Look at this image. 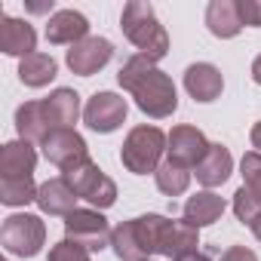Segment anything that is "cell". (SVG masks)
I'll return each instance as SVG.
<instances>
[{
	"label": "cell",
	"instance_id": "1",
	"mask_svg": "<svg viewBox=\"0 0 261 261\" xmlns=\"http://www.w3.org/2000/svg\"><path fill=\"white\" fill-rule=\"evenodd\" d=\"M120 86L136 98L139 111L154 117V120H163V117H172L175 108H178V92H175V83L166 71L157 68V62L145 59V56H133L126 59L120 74H117Z\"/></svg>",
	"mask_w": 261,
	"mask_h": 261
},
{
	"label": "cell",
	"instance_id": "2",
	"mask_svg": "<svg viewBox=\"0 0 261 261\" xmlns=\"http://www.w3.org/2000/svg\"><path fill=\"white\" fill-rule=\"evenodd\" d=\"M169 224L172 221L166 215H139V218L120 221L111 237L114 255L120 261H148L151 255H160Z\"/></svg>",
	"mask_w": 261,
	"mask_h": 261
},
{
	"label": "cell",
	"instance_id": "3",
	"mask_svg": "<svg viewBox=\"0 0 261 261\" xmlns=\"http://www.w3.org/2000/svg\"><path fill=\"white\" fill-rule=\"evenodd\" d=\"M120 28L126 34V40L139 49V56H145L151 62H160V59L169 56V34L160 25L154 7L145 4V0H129L123 7Z\"/></svg>",
	"mask_w": 261,
	"mask_h": 261
},
{
	"label": "cell",
	"instance_id": "4",
	"mask_svg": "<svg viewBox=\"0 0 261 261\" xmlns=\"http://www.w3.org/2000/svg\"><path fill=\"white\" fill-rule=\"evenodd\" d=\"M169 145V136H163V129L157 126H133L129 129V136L120 148V163L136 172V175H148V172H157L160 169V157Z\"/></svg>",
	"mask_w": 261,
	"mask_h": 261
},
{
	"label": "cell",
	"instance_id": "5",
	"mask_svg": "<svg viewBox=\"0 0 261 261\" xmlns=\"http://www.w3.org/2000/svg\"><path fill=\"white\" fill-rule=\"evenodd\" d=\"M0 243H4L7 252H13L19 258H34L46 243V224L28 212L10 215V218H4V227H0Z\"/></svg>",
	"mask_w": 261,
	"mask_h": 261
},
{
	"label": "cell",
	"instance_id": "6",
	"mask_svg": "<svg viewBox=\"0 0 261 261\" xmlns=\"http://www.w3.org/2000/svg\"><path fill=\"white\" fill-rule=\"evenodd\" d=\"M111 237H114V230L108 227V218L101 212H95V209H74L65 218V240L83 246L89 255L108 249Z\"/></svg>",
	"mask_w": 261,
	"mask_h": 261
},
{
	"label": "cell",
	"instance_id": "7",
	"mask_svg": "<svg viewBox=\"0 0 261 261\" xmlns=\"http://www.w3.org/2000/svg\"><path fill=\"white\" fill-rule=\"evenodd\" d=\"M62 178L77 191L80 200L92 203L95 209H111L117 203V185L92 160L83 163V166H77V169H71V172H62Z\"/></svg>",
	"mask_w": 261,
	"mask_h": 261
},
{
	"label": "cell",
	"instance_id": "8",
	"mask_svg": "<svg viewBox=\"0 0 261 261\" xmlns=\"http://www.w3.org/2000/svg\"><path fill=\"white\" fill-rule=\"evenodd\" d=\"M43 157L59 166L62 172H71L83 163H89V148L77 129H56V133L43 142Z\"/></svg>",
	"mask_w": 261,
	"mask_h": 261
},
{
	"label": "cell",
	"instance_id": "9",
	"mask_svg": "<svg viewBox=\"0 0 261 261\" xmlns=\"http://www.w3.org/2000/svg\"><path fill=\"white\" fill-rule=\"evenodd\" d=\"M209 151V142L206 136L200 133L197 126H172V133H169V145H166V154H169V163L181 166V169H197L203 163Z\"/></svg>",
	"mask_w": 261,
	"mask_h": 261
},
{
	"label": "cell",
	"instance_id": "10",
	"mask_svg": "<svg viewBox=\"0 0 261 261\" xmlns=\"http://www.w3.org/2000/svg\"><path fill=\"white\" fill-rule=\"evenodd\" d=\"M126 111H129L126 98H120L117 92H95L86 101V108H83V120H86V126L92 129V133L108 136V133H114V129L123 126Z\"/></svg>",
	"mask_w": 261,
	"mask_h": 261
},
{
	"label": "cell",
	"instance_id": "11",
	"mask_svg": "<svg viewBox=\"0 0 261 261\" xmlns=\"http://www.w3.org/2000/svg\"><path fill=\"white\" fill-rule=\"evenodd\" d=\"M114 59V43L108 37H86L80 43H74L65 56L68 68L77 74V77H92L98 74L108 62Z\"/></svg>",
	"mask_w": 261,
	"mask_h": 261
},
{
	"label": "cell",
	"instance_id": "12",
	"mask_svg": "<svg viewBox=\"0 0 261 261\" xmlns=\"http://www.w3.org/2000/svg\"><path fill=\"white\" fill-rule=\"evenodd\" d=\"M185 89L191 92L194 101L209 105V101H215V98L221 95L224 77H221V71H218L215 65H209V62H194V65H188V71H185Z\"/></svg>",
	"mask_w": 261,
	"mask_h": 261
},
{
	"label": "cell",
	"instance_id": "13",
	"mask_svg": "<svg viewBox=\"0 0 261 261\" xmlns=\"http://www.w3.org/2000/svg\"><path fill=\"white\" fill-rule=\"evenodd\" d=\"M86 37H89V22L77 10H59L46 22V40L56 43V46H65V43L74 46V43H80Z\"/></svg>",
	"mask_w": 261,
	"mask_h": 261
},
{
	"label": "cell",
	"instance_id": "14",
	"mask_svg": "<svg viewBox=\"0 0 261 261\" xmlns=\"http://www.w3.org/2000/svg\"><path fill=\"white\" fill-rule=\"evenodd\" d=\"M34 166H37V151L25 139L7 142L0 151V178H34Z\"/></svg>",
	"mask_w": 261,
	"mask_h": 261
},
{
	"label": "cell",
	"instance_id": "15",
	"mask_svg": "<svg viewBox=\"0 0 261 261\" xmlns=\"http://www.w3.org/2000/svg\"><path fill=\"white\" fill-rule=\"evenodd\" d=\"M37 31L25 22V19H13V16H4L0 19V49L7 56H31L37 53Z\"/></svg>",
	"mask_w": 261,
	"mask_h": 261
},
{
	"label": "cell",
	"instance_id": "16",
	"mask_svg": "<svg viewBox=\"0 0 261 261\" xmlns=\"http://www.w3.org/2000/svg\"><path fill=\"white\" fill-rule=\"evenodd\" d=\"M16 129H19V136L25 139V142H46L49 136H53V123H49V117H46V105H43V98L40 101H25V105H19V111H16Z\"/></svg>",
	"mask_w": 261,
	"mask_h": 261
},
{
	"label": "cell",
	"instance_id": "17",
	"mask_svg": "<svg viewBox=\"0 0 261 261\" xmlns=\"http://www.w3.org/2000/svg\"><path fill=\"white\" fill-rule=\"evenodd\" d=\"M77 191L65 181V178H49V181H43L40 185V191H37V206H40V212H46V215H71L74 209H77Z\"/></svg>",
	"mask_w": 261,
	"mask_h": 261
},
{
	"label": "cell",
	"instance_id": "18",
	"mask_svg": "<svg viewBox=\"0 0 261 261\" xmlns=\"http://www.w3.org/2000/svg\"><path fill=\"white\" fill-rule=\"evenodd\" d=\"M230 172H233V157H230V151H227L221 142L209 145L203 163L197 166V181H200L203 188H218V185H224V181L230 178Z\"/></svg>",
	"mask_w": 261,
	"mask_h": 261
},
{
	"label": "cell",
	"instance_id": "19",
	"mask_svg": "<svg viewBox=\"0 0 261 261\" xmlns=\"http://www.w3.org/2000/svg\"><path fill=\"white\" fill-rule=\"evenodd\" d=\"M206 28L221 37V40H230L243 31V19H240V7L237 0H212L206 7Z\"/></svg>",
	"mask_w": 261,
	"mask_h": 261
},
{
	"label": "cell",
	"instance_id": "20",
	"mask_svg": "<svg viewBox=\"0 0 261 261\" xmlns=\"http://www.w3.org/2000/svg\"><path fill=\"white\" fill-rule=\"evenodd\" d=\"M46 105V117L53 123V133L56 129H74L77 117H80V95L74 89H56L49 92V98H43Z\"/></svg>",
	"mask_w": 261,
	"mask_h": 261
},
{
	"label": "cell",
	"instance_id": "21",
	"mask_svg": "<svg viewBox=\"0 0 261 261\" xmlns=\"http://www.w3.org/2000/svg\"><path fill=\"white\" fill-rule=\"evenodd\" d=\"M185 221L191 224V227H209V224H215L221 215H224V200L218 197V194H212V191H200V194H194L188 203H185Z\"/></svg>",
	"mask_w": 261,
	"mask_h": 261
},
{
	"label": "cell",
	"instance_id": "22",
	"mask_svg": "<svg viewBox=\"0 0 261 261\" xmlns=\"http://www.w3.org/2000/svg\"><path fill=\"white\" fill-rule=\"evenodd\" d=\"M197 246H200V230L191 227V224L181 218V221H172V224H169L166 243H163V252H160V255L178 261V258H185V255H191V252H200Z\"/></svg>",
	"mask_w": 261,
	"mask_h": 261
},
{
	"label": "cell",
	"instance_id": "23",
	"mask_svg": "<svg viewBox=\"0 0 261 261\" xmlns=\"http://www.w3.org/2000/svg\"><path fill=\"white\" fill-rule=\"evenodd\" d=\"M56 74H59V65H56V59L46 56V53H31V56H25V59L19 62V80H22L25 86H31V89L46 86Z\"/></svg>",
	"mask_w": 261,
	"mask_h": 261
},
{
	"label": "cell",
	"instance_id": "24",
	"mask_svg": "<svg viewBox=\"0 0 261 261\" xmlns=\"http://www.w3.org/2000/svg\"><path fill=\"white\" fill-rule=\"evenodd\" d=\"M37 185L34 178H0V203L4 206H25L37 203Z\"/></svg>",
	"mask_w": 261,
	"mask_h": 261
},
{
	"label": "cell",
	"instance_id": "25",
	"mask_svg": "<svg viewBox=\"0 0 261 261\" xmlns=\"http://www.w3.org/2000/svg\"><path fill=\"white\" fill-rule=\"evenodd\" d=\"M154 178H157L160 194L178 197V194H185L188 185H191V169H181V166H175V163L166 160V163H160V169L154 172Z\"/></svg>",
	"mask_w": 261,
	"mask_h": 261
},
{
	"label": "cell",
	"instance_id": "26",
	"mask_svg": "<svg viewBox=\"0 0 261 261\" xmlns=\"http://www.w3.org/2000/svg\"><path fill=\"white\" fill-rule=\"evenodd\" d=\"M240 169H243V188L252 191V194L261 200V154H258V151L243 154Z\"/></svg>",
	"mask_w": 261,
	"mask_h": 261
},
{
	"label": "cell",
	"instance_id": "27",
	"mask_svg": "<svg viewBox=\"0 0 261 261\" xmlns=\"http://www.w3.org/2000/svg\"><path fill=\"white\" fill-rule=\"evenodd\" d=\"M261 212V200L252 194V191H246V188H240L237 194H233V215L243 221V224H252L255 221V215Z\"/></svg>",
	"mask_w": 261,
	"mask_h": 261
},
{
	"label": "cell",
	"instance_id": "28",
	"mask_svg": "<svg viewBox=\"0 0 261 261\" xmlns=\"http://www.w3.org/2000/svg\"><path fill=\"white\" fill-rule=\"evenodd\" d=\"M49 261H92V258H89V252L83 246H77L71 240H62V243H56L49 249Z\"/></svg>",
	"mask_w": 261,
	"mask_h": 261
},
{
	"label": "cell",
	"instance_id": "29",
	"mask_svg": "<svg viewBox=\"0 0 261 261\" xmlns=\"http://www.w3.org/2000/svg\"><path fill=\"white\" fill-rule=\"evenodd\" d=\"M237 7L246 28H261V0H237Z\"/></svg>",
	"mask_w": 261,
	"mask_h": 261
},
{
	"label": "cell",
	"instance_id": "30",
	"mask_svg": "<svg viewBox=\"0 0 261 261\" xmlns=\"http://www.w3.org/2000/svg\"><path fill=\"white\" fill-rule=\"evenodd\" d=\"M221 261H258V255L246 246H230L221 252Z\"/></svg>",
	"mask_w": 261,
	"mask_h": 261
},
{
	"label": "cell",
	"instance_id": "31",
	"mask_svg": "<svg viewBox=\"0 0 261 261\" xmlns=\"http://www.w3.org/2000/svg\"><path fill=\"white\" fill-rule=\"evenodd\" d=\"M249 139H252V148H258V154H261V123L252 126V136Z\"/></svg>",
	"mask_w": 261,
	"mask_h": 261
},
{
	"label": "cell",
	"instance_id": "32",
	"mask_svg": "<svg viewBox=\"0 0 261 261\" xmlns=\"http://www.w3.org/2000/svg\"><path fill=\"white\" fill-rule=\"evenodd\" d=\"M252 80L261 86V56H255V62H252Z\"/></svg>",
	"mask_w": 261,
	"mask_h": 261
},
{
	"label": "cell",
	"instance_id": "33",
	"mask_svg": "<svg viewBox=\"0 0 261 261\" xmlns=\"http://www.w3.org/2000/svg\"><path fill=\"white\" fill-rule=\"evenodd\" d=\"M178 261H212L206 252H191V255H185V258H178Z\"/></svg>",
	"mask_w": 261,
	"mask_h": 261
},
{
	"label": "cell",
	"instance_id": "34",
	"mask_svg": "<svg viewBox=\"0 0 261 261\" xmlns=\"http://www.w3.org/2000/svg\"><path fill=\"white\" fill-rule=\"evenodd\" d=\"M249 227H252V233H255V240H258V243H261V212H258V215H255V221H252V224H249Z\"/></svg>",
	"mask_w": 261,
	"mask_h": 261
},
{
	"label": "cell",
	"instance_id": "35",
	"mask_svg": "<svg viewBox=\"0 0 261 261\" xmlns=\"http://www.w3.org/2000/svg\"><path fill=\"white\" fill-rule=\"evenodd\" d=\"M28 10H31V13H46V10H53V4H31Z\"/></svg>",
	"mask_w": 261,
	"mask_h": 261
},
{
	"label": "cell",
	"instance_id": "36",
	"mask_svg": "<svg viewBox=\"0 0 261 261\" xmlns=\"http://www.w3.org/2000/svg\"><path fill=\"white\" fill-rule=\"evenodd\" d=\"M148 261H151V258H148Z\"/></svg>",
	"mask_w": 261,
	"mask_h": 261
}]
</instances>
